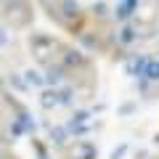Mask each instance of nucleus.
I'll use <instances>...</instances> for the list:
<instances>
[{
	"mask_svg": "<svg viewBox=\"0 0 159 159\" xmlns=\"http://www.w3.org/2000/svg\"><path fill=\"white\" fill-rule=\"evenodd\" d=\"M43 80H45V82H51V85H56L58 80H61V69H58V66L53 69V66H51V69H48V74H45Z\"/></svg>",
	"mask_w": 159,
	"mask_h": 159,
	"instance_id": "4",
	"label": "nucleus"
},
{
	"mask_svg": "<svg viewBox=\"0 0 159 159\" xmlns=\"http://www.w3.org/2000/svg\"><path fill=\"white\" fill-rule=\"evenodd\" d=\"M56 103H58V93H56V90H53V93L48 90L45 96H43V106H45V109H51V106H56Z\"/></svg>",
	"mask_w": 159,
	"mask_h": 159,
	"instance_id": "5",
	"label": "nucleus"
},
{
	"mask_svg": "<svg viewBox=\"0 0 159 159\" xmlns=\"http://www.w3.org/2000/svg\"><path fill=\"white\" fill-rule=\"evenodd\" d=\"M119 40H122V43H133V40H135V29L125 27V29H122V34H119Z\"/></svg>",
	"mask_w": 159,
	"mask_h": 159,
	"instance_id": "7",
	"label": "nucleus"
},
{
	"mask_svg": "<svg viewBox=\"0 0 159 159\" xmlns=\"http://www.w3.org/2000/svg\"><path fill=\"white\" fill-rule=\"evenodd\" d=\"M64 13H66V16H77V3H74V0H64Z\"/></svg>",
	"mask_w": 159,
	"mask_h": 159,
	"instance_id": "6",
	"label": "nucleus"
},
{
	"mask_svg": "<svg viewBox=\"0 0 159 159\" xmlns=\"http://www.w3.org/2000/svg\"><path fill=\"white\" fill-rule=\"evenodd\" d=\"M27 82H29V85H43V82H45V80L40 77L37 72H27Z\"/></svg>",
	"mask_w": 159,
	"mask_h": 159,
	"instance_id": "8",
	"label": "nucleus"
},
{
	"mask_svg": "<svg viewBox=\"0 0 159 159\" xmlns=\"http://www.w3.org/2000/svg\"><path fill=\"white\" fill-rule=\"evenodd\" d=\"M133 6H135V0H122V6L117 8V19H127L133 13Z\"/></svg>",
	"mask_w": 159,
	"mask_h": 159,
	"instance_id": "1",
	"label": "nucleus"
},
{
	"mask_svg": "<svg viewBox=\"0 0 159 159\" xmlns=\"http://www.w3.org/2000/svg\"><path fill=\"white\" fill-rule=\"evenodd\" d=\"M146 64H148L146 58H135V61H130V66H127V69H130V74H135V72H138V74H143Z\"/></svg>",
	"mask_w": 159,
	"mask_h": 159,
	"instance_id": "3",
	"label": "nucleus"
},
{
	"mask_svg": "<svg viewBox=\"0 0 159 159\" xmlns=\"http://www.w3.org/2000/svg\"><path fill=\"white\" fill-rule=\"evenodd\" d=\"M143 74H146L148 80H159V61H148L146 69H143Z\"/></svg>",
	"mask_w": 159,
	"mask_h": 159,
	"instance_id": "2",
	"label": "nucleus"
},
{
	"mask_svg": "<svg viewBox=\"0 0 159 159\" xmlns=\"http://www.w3.org/2000/svg\"><path fill=\"white\" fill-rule=\"evenodd\" d=\"M80 61H82L80 53H66V64H80Z\"/></svg>",
	"mask_w": 159,
	"mask_h": 159,
	"instance_id": "9",
	"label": "nucleus"
},
{
	"mask_svg": "<svg viewBox=\"0 0 159 159\" xmlns=\"http://www.w3.org/2000/svg\"><path fill=\"white\" fill-rule=\"evenodd\" d=\"M53 135H56V143H64V130H56Z\"/></svg>",
	"mask_w": 159,
	"mask_h": 159,
	"instance_id": "12",
	"label": "nucleus"
},
{
	"mask_svg": "<svg viewBox=\"0 0 159 159\" xmlns=\"http://www.w3.org/2000/svg\"><path fill=\"white\" fill-rule=\"evenodd\" d=\"M6 43H8V32L0 27V45H6Z\"/></svg>",
	"mask_w": 159,
	"mask_h": 159,
	"instance_id": "10",
	"label": "nucleus"
},
{
	"mask_svg": "<svg viewBox=\"0 0 159 159\" xmlns=\"http://www.w3.org/2000/svg\"><path fill=\"white\" fill-rule=\"evenodd\" d=\"M93 11H96V13H98V16H103V13H106V6H103V3H98V6H96V8H93Z\"/></svg>",
	"mask_w": 159,
	"mask_h": 159,
	"instance_id": "11",
	"label": "nucleus"
}]
</instances>
